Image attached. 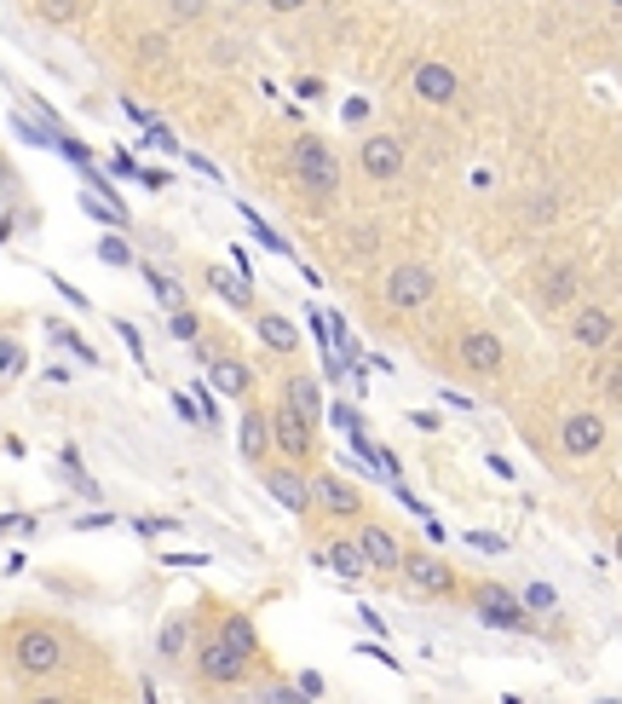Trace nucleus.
I'll return each mask as SVG.
<instances>
[{
    "label": "nucleus",
    "mask_w": 622,
    "mask_h": 704,
    "mask_svg": "<svg viewBox=\"0 0 622 704\" xmlns=\"http://www.w3.org/2000/svg\"><path fill=\"white\" fill-rule=\"evenodd\" d=\"M289 173L318 209H329L334 196H341V157H334V145L323 134H300L289 145Z\"/></svg>",
    "instance_id": "1"
},
{
    "label": "nucleus",
    "mask_w": 622,
    "mask_h": 704,
    "mask_svg": "<svg viewBox=\"0 0 622 704\" xmlns=\"http://www.w3.org/2000/svg\"><path fill=\"white\" fill-rule=\"evenodd\" d=\"M7 664L18 675H30V682H46V675H58L69 664V641L52 630V623H12L7 636Z\"/></svg>",
    "instance_id": "2"
},
{
    "label": "nucleus",
    "mask_w": 622,
    "mask_h": 704,
    "mask_svg": "<svg viewBox=\"0 0 622 704\" xmlns=\"http://www.w3.org/2000/svg\"><path fill=\"white\" fill-rule=\"evenodd\" d=\"M191 670H196V687L202 693H225V687H243L248 682L254 659H243V652L230 647V641H219V636H202L191 647Z\"/></svg>",
    "instance_id": "3"
},
{
    "label": "nucleus",
    "mask_w": 622,
    "mask_h": 704,
    "mask_svg": "<svg viewBox=\"0 0 622 704\" xmlns=\"http://www.w3.org/2000/svg\"><path fill=\"white\" fill-rule=\"evenodd\" d=\"M386 307L393 312H421L427 300L438 295V271L432 266H421V260H398L393 271H386Z\"/></svg>",
    "instance_id": "4"
},
{
    "label": "nucleus",
    "mask_w": 622,
    "mask_h": 704,
    "mask_svg": "<svg viewBox=\"0 0 622 704\" xmlns=\"http://www.w3.org/2000/svg\"><path fill=\"white\" fill-rule=\"evenodd\" d=\"M404 584L415 589V595H427V600H450L461 584H455V572H450V561H438L432 548H404Z\"/></svg>",
    "instance_id": "5"
},
{
    "label": "nucleus",
    "mask_w": 622,
    "mask_h": 704,
    "mask_svg": "<svg viewBox=\"0 0 622 704\" xmlns=\"http://www.w3.org/2000/svg\"><path fill=\"white\" fill-rule=\"evenodd\" d=\"M473 607H479V623H490V630H502V636H525L530 630L525 600H518L513 589H502V584H479Z\"/></svg>",
    "instance_id": "6"
},
{
    "label": "nucleus",
    "mask_w": 622,
    "mask_h": 704,
    "mask_svg": "<svg viewBox=\"0 0 622 704\" xmlns=\"http://www.w3.org/2000/svg\"><path fill=\"white\" fill-rule=\"evenodd\" d=\"M311 497H318V514H329V520H363V514H369V509H363V491L346 480V473H334V468L311 473Z\"/></svg>",
    "instance_id": "7"
},
{
    "label": "nucleus",
    "mask_w": 622,
    "mask_h": 704,
    "mask_svg": "<svg viewBox=\"0 0 622 704\" xmlns=\"http://www.w3.org/2000/svg\"><path fill=\"white\" fill-rule=\"evenodd\" d=\"M271 450H282L289 462H305L311 450H318V422H305L289 398L271 410Z\"/></svg>",
    "instance_id": "8"
},
{
    "label": "nucleus",
    "mask_w": 622,
    "mask_h": 704,
    "mask_svg": "<svg viewBox=\"0 0 622 704\" xmlns=\"http://www.w3.org/2000/svg\"><path fill=\"white\" fill-rule=\"evenodd\" d=\"M404 139L398 134H363L357 145V168H363V180H375V185H393L398 173H404Z\"/></svg>",
    "instance_id": "9"
},
{
    "label": "nucleus",
    "mask_w": 622,
    "mask_h": 704,
    "mask_svg": "<svg viewBox=\"0 0 622 704\" xmlns=\"http://www.w3.org/2000/svg\"><path fill=\"white\" fill-rule=\"evenodd\" d=\"M259 480H266V491L282 502L289 514H300V520H311L318 514V497H311V480L294 468V462H277V468H259Z\"/></svg>",
    "instance_id": "10"
},
{
    "label": "nucleus",
    "mask_w": 622,
    "mask_h": 704,
    "mask_svg": "<svg viewBox=\"0 0 622 704\" xmlns=\"http://www.w3.org/2000/svg\"><path fill=\"white\" fill-rule=\"evenodd\" d=\"M455 359H461V370H467V375L490 382V375H502L507 346H502V335H496V330H467V335L455 341Z\"/></svg>",
    "instance_id": "11"
},
{
    "label": "nucleus",
    "mask_w": 622,
    "mask_h": 704,
    "mask_svg": "<svg viewBox=\"0 0 622 704\" xmlns=\"http://www.w3.org/2000/svg\"><path fill=\"white\" fill-rule=\"evenodd\" d=\"M357 543H363V555H369V572H398L404 566V543H398V532L386 520L363 514L357 520Z\"/></svg>",
    "instance_id": "12"
},
{
    "label": "nucleus",
    "mask_w": 622,
    "mask_h": 704,
    "mask_svg": "<svg viewBox=\"0 0 622 704\" xmlns=\"http://www.w3.org/2000/svg\"><path fill=\"white\" fill-rule=\"evenodd\" d=\"M409 87H415V98L421 105H432V110H444V105H455V70L444 64V58H421L415 64V75H409Z\"/></svg>",
    "instance_id": "13"
},
{
    "label": "nucleus",
    "mask_w": 622,
    "mask_h": 704,
    "mask_svg": "<svg viewBox=\"0 0 622 704\" xmlns=\"http://www.w3.org/2000/svg\"><path fill=\"white\" fill-rule=\"evenodd\" d=\"M311 561H318L323 572H334V577H346V584L369 577V555H363V543H357V537H329V543L311 548Z\"/></svg>",
    "instance_id": "14"
},
{
    "label": "nucleus",
    "mask_w": 622,
    "mask_h": 704,
    "mask_svg": "<svg viewBox=\"0 0 622 704\" xmlns=\"http://www.w3.org/2000/svg\"><path fill=\"white\" fill-rule=\"evenodd\" d=\"M191 647H196V618L191 612H168V623L156 630V659L162 664H191Z\"/></svg>",
    "instance_id": "15"
},
{
    "label": "nucleus",
    "mask_w": 622,
    "mask_h": 704,
    "mask_svg": "<svg viewBox=\"0 0 622 704\" xmlns=\"http://www.w3.org/2000/svg\"><path fill=\"white\" fill-rule=\"evenodd\" d=\"M559 445H565V457H600V445H605V422L593 416V410L565 416V427H559Z\"/></svg>",
    "instance_id": "16"
},
{
    "label": "nucleus",
    "mask_w": 622,
    "mask_h": 704,
    "mask_svg": "<svg viewBox=\"0 0 622 704\" xmlns=\"http://www.w3.org/2000/svg\"><path fill=\"white\" fill-rule=\"evenodd\" d=\"M237 450H243V462L266 468V457H271V410H259V405H248V410H243V434H237Z\"/></svg>",
    "instance_id": "17"
},
{
    "label": "nucleus",
    "mask_w": 622,
    "mask_h": 704,
    "mask_svg": "<svg viewBox=\"0 0 622 704\" xmlns=\"http://www.w3.org/2000/svg\"><path fill=\"white\" fill-rule=\"evenodd\" d=\"M254 335L266 341V346L277 352V359H294V352L305 346L300 323H294V318H282V312H259V318H254Z\"/></svg>",
    "instance_id": "18"
},
{
    "label": "nucleus",
    "mask_w": 622,
    "mask_h": 704,
    "mask_svg": "<svg viewBox=\"0 0 622 704\" xmlns=\"http://www.w3.org/2000/svg\"><path fill=\"white\" fill-rule=\"evenodd\" d=\"M570 341L600 352V346H611V341H616V318H611L605 307H582L577 318H570Z\"/></svg>",
    "instance_id": "19"
},
{
    "label": "nucleus",
    "mask_w": 622,
    "mask_h": 704,
    "mask_svg": "<svg viewBox=\"0 0 622 704\" xmlns=\"http://www.w3.org/2000/svg\"><path fill=\"white\" fill-rule=\"evenodd\" d=\"M219 641H230L243 652V659H254L259 670H266V647H259V630H254V618L248 612H219V630H214Z\"/></svg>",
    "instance_id": "20"
},
{
    "label": "nucleus",
    "mask_w": 622,
    "mask_h": 704,
    "mask_svg": "<svg viewBox=\"0 0 622 704\" xmlns=\"http://www.w3.org/2000/svg\"><path fill=\"white\" fill-rule=\"evenodd\" d=\"M207 382H214L225 398H248L254 370H248L243 359H230V352H214V359H207Z\"/></svg>",
    "instance_id": "21"
},
{
    "label": "nucleus",
    "mask_w": 622,
    "mask_h": 704,
    "mask_svg": "<svg viewBox=\"0 0 622 704\" xmlns=\"http://www.w3.org/2000/svg\"><path fill=\"white\" fill-rule=\"evenodd\" d=\"M577 289H582V271L577 266H548V271H541V307H570V300H577Z\"/></svg>",
    "instance_id": "22"
},
{
    "label": "nucleus",
    "mask_w": 622,
    "mask_h": 704,
    "mask_svg": "<svg viewBox=\"0 0 622 704\" xmlns=\"http://www.w3.org/2000/svg\"><path fill=\"white\" fill-rule=\"evenodd\" d=\"M282 398H289V405H294L305 422L323 416V393H318V382H311V375H289V382H282Z\"/></svg>",
    "instance_id": "23"
},
{
    "label": "nucleus",
    "mask_w": 622,
    "mask_h": 704,
    "mask_svg": "<svg viewBox=\"0 0 622 704\" xmlns=\"http://www.w3.org/2000/svg\"><path fill=\"white\" fill-rule=\"evenodd\" d=\"M207 289H214L219 300H230V307H248L254 300V284L243 278V271H225V266H207Z\"/></svg>",
    "instance_id": "24"
},
{
    "label": "nucleus",
    "mask_w": 622,
    "mask_h": 704,
    "mask_svg": "<svg viewBox=\"0 0 622 704\" xmlns=\"http://www.w3.org/2000/svg\"><path fill=\"white\" fill-rule=\"evenodd\" d=\"M243 220H248V232L259 237V248H271V255H282V260H294V248H289V237H282V232H271V225L266 220H259L248 203H243Z\"/></svg>",
    "instance_id": "25"
},
{
    "label": "nucleus",
    "mask_w": 622,
    "mask_h": 704,
    "mask_svg": "<svg viewBox=\"0 0 622 704\" xmlns=\"http://www.w3.org/2000/svg\"><path fill=\"white\" fill-rule=\"evenodd\" d=\"M144 284H150V295H156V300H162V312L185 307V289H179V284L168 278V271H162V266H144Z\"/></svg>",
    "instance_id": "26"
},
{
    "label": "nucleus",
    "mask_w": 622,
    "mask_h": 704,
    "mask_svg": "<svg viewBox=\"0 0 622 704\" xmlns=\"http://www.w3.org/2000/svg\"><path fill=\"white\" fill-rule=\"evenodd\" d=\"M35 12H41V23H52V30H64V23H75V18H82V0H35Z\"/></svg>",
    "instance_id": "27"
},
{
    "label": "nucleus",
    "mask_w": 622,
    "mask_h": 704,
    "mask_svg": "<svg viewBox=\"0 0 622 704\" xmlns=\"http://www.w3.org/2000/svg\"><path fill=\"white\" fill-rule=\"evenodd\" d=\"M98 260H104V266H133V248H127V232H104V237H98Z\"/></svg>",
    "instance_id": "28"
},
{
    "label": "nucleus",
    "mask_w": 622,
    "mask_h": 704,
    "mask_svg": "<svg viewBox=\"0 0 622 704\" xmlns=\"http://www.w3.org/2000/svg\"><path fill=\"white\" fill-rule=\"evenodd\" d=\"M52 341H58V346H69L82 364H98V352L87 346V335H82V330H69V323H52Z\"/></svg>",
    "instance_id": "29"
},
{
    "label": "nucleus",
    "mask_w": 622,
    "mask_h": 704,
    "mask_svg": "<svg viewBox=\"0 0 622 704\" xmlns=\"http://www.w3.org/2000/svg\"><path fill=\"white\" fill-rule=\"evenodd\" d=\"M168 330H173V341H202V318L191 307H173L168 312Z\"/></svg>",
    "instance_id": "30"
},
{
    "label": "nucleus",
    "mask_w": 622,
    "mask_h": 704,
    "mask_svg": "<svg viewBox=\"0 0 622 704\" xmlns=\"http://www.w3.org/2000/svg\"><path fill=\"white\" fill-rule=\"evenodd\" d=\"M214 0H168V23H202Z\"/></svg>",
    "instance_id": "31"
},
{
    "label": "nucleus",
    "mask_w": 622,
    "mask_h": 704,
    "mask_svg": "<svg viewBox=\"0 0 622 704\" xmlns=\"http://www.w3.org/2000/svg\"><path fill=\"white\" fill-rule=\"evenodd\" d=\"M116 335L127 341V352H133V364H139V370H150V359H144V335H139V323H133V318H116Z\"/></svg>",
    "instance_id": "32"
},
{
    "label": "nucleus",
    "mask_w": 622,
    "mask_h": 704,
    "mask_svg": "<svg viewBox=\"0 0 622 704\" xmlns=\"http://www.w3.org/2000/svg\"><path fill=\"white\" fill-rule=\"evenodd\" d=\"M133 532H139V537H168V532H179V520H173V514H139Z\"/></svg>",
    "instance_id": "33"
},
{
    "label": "nucleus",
    "mask_w": 622,
    "mask_h": 704,
    "mask_svg": "<svg viewBox=\"0 0 622 704\" xmlns=\"http://www.w3.org/2000/svg\"><path fill=\"white\" fill-rule=\"evenodd\" d=\"M23 364H30V352H23L18 341L0 346V382H12V375H23Z\"/></svg>",
    "instance_id": "34"
},
{
    "label": "nucleus",
    "mask_w": 622,
    "mask_h": 704,
    "mask_svg": "<svg viewBox=\"0 0 622 704\" xmlns=\"http://www.w3.org/2000/svg\"><path fill=\"white\" fill-rule=\"evenodd\" d=\"M369 116H375V105H369V98H346V105H341V121H346V128H369Z\"/></svg>",
    "instance_id": "35"
},
{
    "label": "nucleus",
    "mask_w": 622,
    "mask_h": 704,
    "mask_svg": "<svg viewBox=\"0 0 622 704\" xmlns=\"http://www.w3.org/2000/svg\"><path fill=\"white\" fill-rule=\"evenodd\" d=\"M518 600H525V612H554V607H559V595H554L548 584H530Z\"/></svg>",
    "instance_id": "36"
},
{
    "label": "nucleus",
    "mask_w": 622,
    "mask_h": 704,
    "mask_svg": "<svg viewBox=\"0 0 622 704\" xmlns=\"http://www.w3.org/2000/svg\"><path fill=\"white\" fill-rule=\"evenodd\" d=\"M139 58H144V64H168V58H173L168 35H139Z\"/></svg>",
    "instance_id": "37"
},
{
    "label": "nucleus",
    "mask_w": 622,
    "mask_h": 704,
    "mask_svg": "<svg viewBox=\"0 0 622 704\" xmlns=\"http://www.w3.org/2000/svg\"><path fill=\"white\" fill-rule=\"evenodd\" d=\"M0 537H35V514H0Z\"/></svg>",
    "instance_id": "38"
},
{
    "label": "nucleus",
    "mask_w": 622,
    "mask_h": 704,
    "mask_svg": "<svg viewBox=\"0 0 622 704\" xmlns=\"http://www.w3.org/2000/svg\"><path fill=\"white\" fill-rule=\"evenodd\" d=\"M467 543H473L479 555H502L507 548V537H496V532H467Z\"/></svg>",
    "instance_id": "39"
},
{
    "label": "nucleus",
    "mask_w": 622,
    "mask_h": 704,
    "mask_svg": "<svg viewBox=\"0 0 622 704\" xmlns=\"http://www.w3.org/2000/svg\"><path fill=\"white\" fill-rule=\"evenodd\" d=\"M294 693H300V698H323V693H329V682H323L318 670H305L300 682H294Z\"/></svg>",
    "instance_id": "40"
},
{
    "label": "nucleus",
    "mask_w": 622,
    "mask_h": 704,
    "mask_svg": "<svg viewBox=\"0 0 622 704\" xmlns=\"http://www.w3.org/2000/svg\"><path fill=\"white\" fill-rule=\"evenodd\" d=\"M52 289H58V295L69 300V307H75V312H87V295H82V289H75L69 278H58V271H52Z\"/></svg>",
    "instance_id": "41"
},
{
    "label": "nucleus",
    "mask_w": 622,
    "mask_h": 704,
    "mask_svg": "<svg viewBox=\"0 0 622 704\" xmlns=\"http://www.w3.org/2000/svg\"><path fill=\"white\" fill-rule=\"evenodd\" d=\"M525 220L548 225V220H554V196H530V203H525Z\"/></svg>",
    "instance_id": "42"
},
{
    "label": "nucleus",
    "mask_w": 622,
    "mask_h": 704,
    "mask_svg": "<svg viewBox=\"0 0 622 704\" xmlns=\"http://www.w3.org/2000/svg\"><path fill=\"white\" fill-rule=\"evenodd\" d=\"M357 652H363V659H375L380 670H398V652H386V647H375V641H363Z\"/></svg>",
    "instance_id": "43"
},
{
    "label": "nucleus",
    "mask_w": 622,
    "mask_h": 704,
    "mask_svg": "<svg viewBox=\"0 0 622 704\" xmlns=\"http://www.w3.org/2000/svg\"><path fill=\"white\" fill-rule=\"evenodd\" d=\"M144 139H150L156 150H168V157H179V139H173L168 128H156V121H150V128H144Z\"/></svg>",
    "instance_id": "44"
},
{
    "label": "nucleus",
    "mask_w": 622,
    "mask_h": 704,
    "mask_svg": "<svg viewBox=\"0 0 622 704\" xmlns=\"http://www.w3.org/2000/svg\"><path fill=\"white\" fill-rule=\"evenodd\" d=\"M329 416H334V427H341V434H357V427H363V416H357L352 405H334Z\"/></svg>",
    "instance_id": "45"
},
{
    "label": "nucleus",
    "mask_w": 622,
    "mask_h": 704,
    "mask_svg": "<svg viewBox=\"0 0 622 704\" xmlns=\"http://www.w3.org/2000/svg\"><path fill=\"white\" fill-rule=\"evenodd\" d=\"M110 173H116V180H139V162L127 157V150H116V157H110Z\"/></svg>",
    "instance_id": "46"
},
{
    "label": "nucleus",
    "mask_w": 622,
    "mask_h": 704,
    "mask_svg": "<svg viewBox=\"0 0 622 704\" xmlns=\"http://www.w3.org/2000/svg\"><path fill=\"white\" fill-rule=\"evenodd\" d=\"M104 525H116L110 514H75V532H104Z\"/></svg>",
    "instance_id": "47"
},
{
    "label": "nucleus",
    "mask_w": 622,
    "mask_h": 704,
    "mask_svg": "<svg viewBox=\"0 0 622 704\" xmlns=\"http://www.w3.org/2000/svg\"><path fill=\"white\" fill-rule=\"evenodd\" d=\"M139 185H144V191H162L168 173H162V168H139Z\"/></svg>",
    "instance_id": "48"
},
{
    "label": "nucleus",
    "mask_w": 622,
    "mask_h": 704,
    "mask_svg": "<svg viewBox=\"0 0 622 704\" xmlns=\"http://www.w3.org/2000/svg\"><path fill=\"white\" fill-rule=\"evenodd\" d=\"M605 398H611V405H622V364L605 375Z\"/></svg>",
    "instance_id": "49"
},
{
    "label": "nucleus",
    "mask_w": 622,
    "mask_h": 704,
    "mask_svg": "<svg viewBox=\"0 0 622 704\" xmlns=\"http://www.w3.org/2000/svg\"><path fill=\"white\" fill-rule=\"evenodd\" d=\"M357 618H363V630H369V636H386V618H380V612H369V607H363Z\"/></svg>",
    "instance_id": "50"
},
{
    "label": "nucleus",
    "mask_w": 622,
    "mask_h": 704,
    "mask_svg": "<svg viewBox=\"0 0 622 704\" xmlns=\"http://www.w3.org/2000/svg\"><path fill=\"white\" fill-rule=\"evenodd\" d=\"M294 93H300V98H323V82H311V75H300V82H294Z\"/></svg>",
    "instance_id": "51"
},
{
    "label": "nucleus",
    "mask_w": 622,
    "mask_h": 704,
    "mask_svg": "<svg viewBox=\"0 0 622 704\" xmlns=\"http://www.w3.org/2000/svg\"><path fill=\"white\" fill-rule=\"evenodd\" d=\"M266 7H271L277 18H289V12H300V7H305V0H266Z\"/></svg>",
    "instance_id": "52"
},
{
    "label": "nucleus",
    "mask_w": 622,
    "mask_h": 704,
    "mask_svg": "<svg viewBox=\"0 0 622 704\" xmlns=\"http://www.w3.org/2000/svg\"><path fill=\"white\" fill-rule=\"evenodd\" d=\"M616 561H622V537H616Z\"/></svg>",
    "instance_id": "53"
},
{
    "label": "nucleus",
    "mask_w": 622,
    "mask_h": 704,
    "mask_svg": "<svg viewBox=\"0 0 622 704\" xmlns=\"http://www.w3.org/2000/svg\"><path fill=\"white\" fill-rule=\"evenodd\" d=\"M611 7H616V12H622V0H611Z\"/></svg>",
    "instance_id": "54"
},
{
    "label": "nucleus",
    "mask_w": 622,
    "mask_h": 704,
    "mask_svg": "<svg viewBox=\"0 0 622 704\" xmlns=\"http://www.w3.org/2000/svg\"><path fill=\"white\" fill-rule=\"evenodd\" d=\"M243 7H248V0H243Z\"/></svg>",
    "instance_id": "55"
}]
</instances>
